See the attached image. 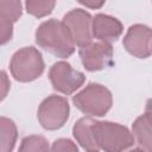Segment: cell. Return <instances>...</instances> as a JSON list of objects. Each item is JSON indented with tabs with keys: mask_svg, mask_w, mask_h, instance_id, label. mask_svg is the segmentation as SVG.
<instances>
[{
	"mask_svg": "<svg viewBox=\"0 0 152 152\" xmlns=\"http://www.w3.org/2000/svg\"><path fill=\"white\" fill-rule=\"evenodd\" d=\"M45 64L42 53L33 46L18 50L11 58L10 70L12 76L19 82H31L44 72Z\"/></svg>",
	"mask_w": 152,
	"mask_h": 152,
	"instance_id": "277c9868",
	"label": "cell"
},
{
	"mask_svg": "<svg viewBox=\"0 0 152 152\" xmlns=\"http://www.w3.org/2000/svg\"><path fill=\"white\" fill-rule=\"evenodd\" d=\"M23 14V5L17 0H0V17L12 23L19 20Z\"/></svg>",
	"mask_w": 152,
	"mask_h": 152,
	"instance_id": "9a60e30c",
	"label": "cell"
},
{
	"mask_svg": "<svg viewBox=\"0 0 152 152\" xmlns=\"http://www.w3.org/2000/svg\"><path fill=\"white\" fill-rule=\"evenodd\" d=\"M78 55L83 66L88 71H99L113 64L114 50L112 44L97 42L80 48Z\"/></svg>",
	"mask_w": 152,
	"mask_h": 152,
	"instance_id": "ba28073f",
	"label": "cell"
},
{
	"mask_svg": "<svg viewBox=\"0 0 152 152\" xmlns=\"http://www.w3.org/2000/svg\"><path fill=\"white\" fill-rule=\"evenodd\" d=\"M10 88H11V82L7 74L4 70H0V101H2L7 96Z\"/></svg>",
	"mask_w": 152,
	"mask_h": 152,
	"instance_id": "d6986e66",
	"label": "cell"
},
{
	"mask_svg": "<svg viewBox=\"0 0 152 152\" xmlns=\"http://www.w3.org/2000/svg\"><path fill=\"white\" fill-rule=\"evenodd\" d=\"M124 26L121 21L112 15L99 13L91 20L93 37L103 43H112L118 40L122 34Z\"/></svg>",
	"mask_w": 152,
	"mask_h": 152,
	"instance_id": "30bf717a",
	"label": "cell"
},
{
	"mask_svg": "<svg viewBox=\"0 0 152 152\" xmlns=\"http://www.w3.org/2000/svg\"><path fill=\"white\" fill-rule=\"evenodd\" d=\"M91 20L90 13L82 8H74L63 17L62 23L69 31L75 45L82 48L91 43Z\"/></svg>",
	"mask_w": 152,
	"mask_h": 152,
	"instance_id": "52a82bcc",
	"label": "cell"
},
{
	"mask_svg": "<svg viewBox=\"0 0 152 152\" xmlns=\"http://www.w3.org/2000/svg\"><path fill=\"white\" fill-rule=\"evenodd\" d=\"M94 139L104 152H124L134 144V138L126 126L112 121H94Z\"/></svg>",
	"mask_w": 152,
	"mask_h": 152,
	"instance_id": "7a4b0ae2",
	"label": "cell"
},
{
	"mask_svg": "<svg viewBox=\"0 0 152 152\" xmlns=\"http://www.w3.org/2000/svg\"><path fill=\"white\" fill-rule=\"evenodd\" d=\"M18 152H51V150L44 137L28 135L21 140Z\"/></svg>",
	"mask_w": 152,
	"mask_h": 152,
	"instance_id": "5bb4252c",
	"label": "cell"
},
{
	"mask_svg": "<svg viewBox=\"0 0 152 152\" xmlns=\"http://www.w3.org/2000/svg\"><path fill=\"white\" fill-rule=\"evenodd\" d=\"M133 138L145 152H151V113L147 110L135 119L132 125Z\"/></svg>",
	"mask_w": 152,
	"mask_h": 152,
	"instance_id": "7c38bea8",
	"label": "cell"
},
{
	"mask_svg": "<svg viewBox=\"0 0 152 152\" xmlns=\"http://www.w3.org/2000/svg\"><path fill=\"white\" fill-rule=\"evenodd\" d=\"M94 121L95 120L91 119L90 116H84L77 120L72 127L74 138L82 146V148L86 150V152H99L100 151L94 139V134H93L91 127H93Z\"/></svg>",
	"mask_w": 152,
	"mask_h": 152,
	"instance_id": "8fae6325",
	"label": "cell"
},
{
	"mask_svg": "<svg viewBox=\"0 0 152 152\" xmlns=\"http://www.w3.org/2000/svg\"><path fill=\"white\" fill-rule=\"evenodd\" d=\"M13 37V23L0 17V45L7 44Z\"/></svg>",
	"mask_w": 152,
	"mask_h": 152,
	"instance_id": "ac0fdd59",
	"label": "cell"
},
{
	"mask_svg": "<svg viewBox=\"0 0 152 152\" xmlns=\"http://www.w3.org/2000/svg\"><path fill=\"white\" fill-rule=\"evenodd\" d=\"M151 28L142 24L129 26L124 37V46L128 53L137 58H147L151 56Z\"/></svg>",
	"mask_w": 152,
	"mask_h": 152,
	"instance_id": "9c48e42d",
	"label": "cell"
},
{
	"mask_svg": "<svg viewBox=\"0 0 152 152\" xmlns=\"http://www.w3.org/2000/svg\"><path fill=\"white\" fill-rule=\"evenodd\" d=\"M36 43L51 55L66 58L75 51V44L64 24L57 19L43 21L36 31Z\"/></svg>",
	"mask_w": 152,
	"mask_h": 152,
	"instance_id": "6da1fadb",
	"label": "cell"
},
{
	"mask_svg": "<svg viewBox=\"0 0 152 152\" xmlns=\"http://www.w3.org/2000/svg\"><path fill=\"white\" fill-rule=\"evenodd\" d=\"M49 78L55 90L71 95L86 81L83 72L74 69L68 62H57L49 70Z\"/></svg>",
	"mask_w": 152,
	"mask_h": 152,
	"instance_id": "8992f818",
	"label": "cell"
},
{
	"mask_svg": "<svg viewBox=\"0 0 152 152\" xmlns=\"http://www.w3.org/2000/svg\"><path fill=\"white\" fill-rule=\"evenodd\" d=\"M80 4L84 5L86 7H90V8H100L104 1H100V2H89V1H80Z\"/></svg>",
	"mask_w": 152,
	"mask_h": 152,
	"instance_id": "ffe728a7",
	"label": "cell"
},
{
	"mask_svg": "<svg viewBox=\"0 0 152 152\" xmlns=\"http://www.w3.org/2000/svg\"><path fill=\"white\" fill-rule=\"evenodd\" d=\"M18 138V129L13 120L0 116V152H12Z\"/></svg>",
	"mask_w": 152,
	"mask_h": 152,
	"instance_id": "4fadbf2b",
	"label": "cell"
},
{
	"mask_svg": "<svg viewBox=\"0 0 152 152\" xmlns=\"http://www.w3.org/2000/svg\"><path fill=\"white\" fill-rule=\"evenodd\" d=\"M70 106L65 97L50 95L42 101L38 107V121L44 129L56 131L64 126L69 119Z\"/></svg>",
	"mask_w": 152,
	"mask_h": 152,
	"instance_id": "5b68a950",
	"label": "cell"
},
{
	"mask_svg": "<svg viewBox=\"0 0 152 152\" xmlns=\"http://www.w3.org/2000/svg\"><path fill=\"white\" fill-rule=\"evenodd\" d=\"M51 152H80V151L72 140L61 138L53 141L51 146Z\"/></svg>",
	"mask_w": 152,
	"mask_h": 152,
	"instance_id": "e0dca14e",
	"label": "cell"
},
{
	"mask_svg": "<svg viewBox=\"0 0 152 152\" xmlns=\"http://www.w3.org/2000/svg\"><path fill=\"white\" fill-rule=\"evenodd\" d=\"M72 103L82 113L90 116H103L110 109L113 96L108 88L99 83H89L72 96Z\"/></svg>",
	"mask_w": 152,
	"mask_h": 152,
	"instance_id": "3957f363",
	"label": "cell"
},
{
	"mask_svg": "<svg viewBox=\"0 0 152 152\" xmlns=\"http://www.w3.org/2000/svg\"><path fill=\"white\" fill-rule=\"evenodd\" d=\"M128 152H145V151L141 150V148H133V150H131V151H128Z\"/></svg>",
	"mask_w": 152,
	"mask_h": 152,
	"instance_id": "44dd1931",
	"label": "cell"
},
{
	"mask_svg": "<svg viewBox=\"0 0 152 152\" xmlns=\"http://www.w3.org/2000/svg\"><path fill=\"white\" fill-rule=\"evenodd\" d=\"M55 5H56V2L52 0H48V1L28 0L25 2V8L28 14L37 17V18H43L52 12Z\"/></svg>",
	"mask_w": 152,
	"mask_h": 152,
	"instance_id": "2e32d148",
	"label": "cell"
}]
</instances>
